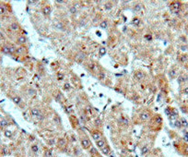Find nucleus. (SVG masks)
Returning a JSON list of instances; mask_svg holds the SVG:
<instances>
[{
	"label": "nucleus",
	"instance_id": "obj_1",
	"mask_svg": "<svg viewBox=\"0 0 188 157\" xmlns=\"http://www.w3.org/2000/svg\"><path fill=\"white\" fill-rule=\"evenodd\" d=\"M174 146L177 148L178 152L184 155V156H188V142H185L184 140L178 142L177 143H174Z\"/></svg>",
	"mask_w": 188,
	"mask_h": 157
},
{
	"label": "nucleus",
	"instance_id": "obj_2",
	"mask_svg": "<svg viewBox=\"0 0 188 157\" xmlns=\"http://www.w3.org/2000/svg\"><path fill=\"white\" fill-rule=\"evenodd\" d=\"M165 113H166V115L168 116V117H169L170 120L174 121V120H176L177 118H179L178 111H177V109L174 108V107H171V106L167 107V108L165 109Z\"/></svg>",
	"mask_w": 188,
	"mask_h": 157
},
{
	"label": "nucleus",
	"instance_id": "obj_3",
	"mask_svg": "<svg viewBox=\"0 0 188 157\" xmlns=\"http://www.w3.org/2000/svg\"><path fill=\"white\" fill-rule=\"evenodd\" d=\"M183 8V4L180 0H173L171 4H170V9L172 10V12H173L174 14H178L181 12Z\"/></svg>",
	"mask_w": 188,
	"mask_h": 157
},
{
	"label": "nucleus",
	"instance_id": "obj_4",
	"mask_svg": "<svg viewBox=\"0 0 188 157\" xmlns=\"http://www.w3.org/2000/svg\"><path fill=\"white\" fill-rule=\"evenodd\" d=\"M177 81L180 85H186L188 83V72L180 73L177 77Z\"/></svg>",
	"mask_w": 188,
	"mask_h": 157
},
{
	"label": "nucleus",
	"instance_id": "obj_5",
	"mask_svg": "<svg viewBox=\"0 0 188 157\" xmlns=\"http://www.w3.org/2000/svg\"><path fill=\"white\" fill-rule=\"evenodd\" d=\"M31 115L32 117H35V118H37L38 120H43V119H44V116L42 115L41 110L38 109V108H32V109L31 110Z\"/></svg>",
	"mask_w": 188,
	"mask_h": 157
},
{
	"label": "nucleus",
	"instance_id": "obj_6",
	"mask_svg": "<svg viewBox=\"0 0 188 157\" xmlns=\"http://www.w3.org/2000/svg\"><path fill=\"white\" fill-rule=\"evenodd\" d=\"M179 74H180V73H179V70H178L177 68H175V67L171 68V69L169 70V71H168V76H169V78H171V79L176 78L178 77Z\"/></svg>",
	"mask_w": 188,
	"mask_h": 157
},
{
	"label": "nucleus",
	"instance_id": "obj_7",
	"mask_svg": "<svg viewBox=\"0 0 188 157\" xmlns=\"http://www.w3.org/2000/svg\"><path fill=\"white\" fill-rule=\"evenodd\" d=\"M177 60H178V62H179L181 65L185 66L188 62V55H186V53H181V54H179L178 57H177Z\"/></svg>",
	"mask_w": 188,
	"mask_h": 157
},
{
	"label": "nucleus",
	"instance_id": "obj_8",
	"mask_svg": "<svg viewBox=\"0 0 188 157\" xmlns=\"http://www.w3.org/2000/svg\"><path fill=\"white\" fill-rule=\"evenodd\" d=\"M151 117V113L149 111H143L142 113H140L139 115V120L142 121V122H145V121H148Z\"/></svg>",
	"mask_w": 188,
	"mask_h": 157
},
{
	"label": "nucleus",
	"instance_id": "obj_9",
	"mask_svg": "<svg viewBox=\"0 0 188 157\" xmlns=\"http://www.w3.org/2000/svg\"><path fill=\"white\" fill-rule=\"evenodd\" d=\"M90 135H91V138H92L95 142H97V141H99L100 139L102 138V133L99 129H94V130H92V131L90 132Z\"/></svg>",
	"mask_w": 188,
	"mask_h": 157
},
{
	"label": "nucleus",
	"instance_id": "obj_10",
	"mask_svg": "<svg viewBox=\"0 0 188 157\" xmlns=\"http://www.w3.org/2000/svg\"><path fill=\"white\" fill-rule=\"evenodd\" d=\"M80 142H81V146H82L84 149H86V150H88V149H90V148L91 147V142H90V141L89 140L88 137L82 138L81 141H80Z\"/></svg>",
	"mask_w": 188,
	"mask_h": 157
},
{
	"label": "nucleus",
	"instance_id": "obj_11",
	"mask_svg": "<svg viewBox=\"0 0 188 157\" xmlns=\"http://www.w3.org/2000/svg\"><path fill=\"white\" fill-rule=\"evenodd\" d=\"M16 43L19 45H23L27 43V38L26 36L22 35V34H19L17 37H16Z\"/></svg>",
	"mask_w": 188,
	"mask_h": 157
},
{
	"label": "nucleus",
	"instance_id": "obj_12",
	"mask_svg": "<svg viewBox=\"0 0 188 157\" xmlns=\"http://www.w3.org/2000/svg\"><path fill=\"white\" fill-rule=\"evenodd\" d=\"M85 58H86L85 54H83L82 52H79V53H77V54L76 55V57H75V61L77 62V63H82V62L85 60Z\"/></svg>",
	"mask_w": 188,
	"mask_h": 157
},
{
	"label": "nucleus",
	"instance_id": "obj_13",
	"mask_svg": "<svg viewBox=\"0 0 188 157\" xmlns=\"http://www.w3.org/2000/svg\"><path fill=\"white\" fill-rule=\"evenodd\" d=\"M42 12H43V14H44L45 17H48V16L51 14V12H52V7H51V6H49V5L44 6L43 7V9H42Z\"/></svg>",
	"mask_w": 188,
	"mask_h": 157
},
{
	"label": "nucleus",
	"instance_id": "obj_14",
	"mask_svg": "<svg viewBox=\"0 0 188 157\" xmlns=\"http://www.w3.org/2000/svg\"><path fill=\"white\" fill-rule=\"evenodd\" d=\"M106 145V140L104 138H102L100 139L99 141L96 142V146L99 148V149H102V147H104Z\"/></svg>",
	"mask_w": 188,
	"mask_h": 157
},
{
	"label": "nucleus",
	"instance_id": "obj_15",
	"mask_svg": "<svg viewBox=\"0 0 188 157\" xmlns=\"http://www.w3.org/2000/svg\"><path fill=\"white\" fill-rule=\"evenodd\" d=\"M101 150V153L102 154V155H109L110 154H111V148H110V146L109 145H105L104 147H102V149H100Z\"/></svg>",
	"mask_w": 188,
	"mask_h": 157
},
{
	"label": "nucleus",
	"instance_id": "obj_16",
	"mask_svg": "<svg viewBox=\"0 0 188 157\" xmlns=\"http://www.w3.org/2000/svg\"><path fill=\"white\" fill-rule=\"evenodd\" d=\"M56 143H57V146H58L59 148H63V147H65V144H66L65 139V138H59V139L57 140Z\"/></svg>",
	"mask_w": 188,
	"mask_h": 157
},
{
	"label": "nucleus",
	"instance_id": "obj_17",
	"mask_svg": "<svg viewBox=\"0 0 188 157\" xmlns=\"http://www.w3.org/2000/svg\"><path fill=\"white\" fill-rule=\"evenodd\" d=\"M173 126H174L176 129H183V126H182V122H181V120H180V117L173 121Z\"/></svg>",
	"mask_w": 188,
	"mask_h": 157
},
{
	"label": "nucleus",
	"instance_id": "obj_18",
	"mask_svg": "<svg viewBox=\"0 0 188 157\" xmlns=\"http://www.w3.org/2000/svg\"><path fill=\"white\" fill-rule=\"evenodd\" d=\"M11 99H12V101H13L16 104H20V103L22 102L20 96H19V95H13V96L11 97Z\"/></svg>",
	"mask_w": 188,
	"mask_h": 157
},
{
	"label": "nucleus",
	"instance_id": "obj_19",
	"mask_svg": "<svg viewBox=\"0 0 188 157\" xmlns=\"http://www.w3.org/2000/svg\"><path fill=\"white\" fill-rule=\"evenodd\" d=\"M144 76H145V74L142 71H140V70L136 71V73H135V78H136L137 80H141L142 78H144Z\"/></svg>",
	"mask_w": 188,
	"mask_h": 157
},
{
	"label": "nucleus",
	"instance_id": "obj_20",
	"mask_svg": "<svg viewBox=\"0 0 188 157\" xmlns=\"http://www.w3.org/2000/svg\"><path fill=\"white\" fill-rule=\"evenodd\" d=\"M180 120L182 122V126H183V129H187L188 128V122L187 120L185 118V117H180Z\"/></svg>",
	"mask_w": 188,
	"mask_h": 157
},
{
	"label": "nucleus",
	"instance_id": "obj_21",
	"mask_svg": "<svg viewBox=\"0 0 188 157\" xmlns=\"http://www.w3.org/2000/svg\"><path fill=\"white\" fill-rule=\"evenodd\" d=\"M140 22H141V20H140V19H139L138 17H135V18L132 19V23H133L135 26H138V25L140 24Z\"/></svg>",
	"mask_w": 188,
	"mask_h": 157
},
{
	"label": "nucleus",
	"instance_id": "obj_22",
	"mask_svg": "<svg viewBox=\"0 0 188 157\" xmlns=\"http://www.w3.org/2000/svg\"><path fill=\"white\" fill-rule=\"evenodd\" d=\"M88 69H89L90 70H91V71H94V70H96V65H95L93 62H90V63L88 64Z\"/></svg>",
	"mask_w": 188,
	"mask_h": 157
},
{
	"label": "nucleus",
	"instance_id": "obj_23",
	"mask_svg": "<svg viewBox=\"0 0 188 157\" xmlns=\"http://www.w3.org/2000/svg\"><path fill=\"white\" fill-rule=\"evenodd\" d=\"M31 152L34 154H37L39 152V146L37 144H33L31 145Z\"/></svg>",
	"mask_w": 188,
	"mask_h": 157
},
{
	"label": "nucleus",
	"instance_id": "obj_24",
	"mask_svg": "<svg viewBox=\"0 0 188 157\" xmlns=\"http://www.w3.org/2000/svg\"><path fill=\"white\" fill-rule=\"evenodd\" d=\"M181 92H182L183 94L187 95L188 96V84H186V85H184V87H183V89H182Z\"/></svg>",
	"mask_w": 188,
	"mask_h": 157
},
{
	"label": "nucleus",
	"instance_id": "obj_25",
	"mask_svg": "<svg viewBox=\"0 0 188 157\" xmlns=\"http://www.w3.org/2000/svg\"><path fill=\"white\" fill-rule=\"evenodd\" d=\"M63 88H64V90H65V91H70V90H71V85H70L68 82H65V84L63 85Z\"/></svg>",
	"mask_w": 188,
	"mask_h": 157
},
{
	"label": "nucleus",
	"instance_id": "obj_26",
	"mask_svg": "<svg viewBox=\"0 0 188 157\" xmlns=\"http://www.w3.org/2000/svg\"><path fill=\"white\" fill-rule=\"evenodd\" d=\"M181 110L183 111V113L185 114H187L188 113V104H185L181 106Z\"/></svg>",
	"mask_w": 188,
	"mask_h": 157
},
{
	"label": "nucleus",
	"instance_id": "obj_27",
	"mask_svg": "<svg viewBox=\"0 0 188 157\" xmlns=\"http://www.w3.org/2000/svg\"><path fill=\"white\" fill-rule=\"evenodd\" d=\"M100 26H101V28H102V29H106L107 26H108V22H107V20H102V21L100 23Z\"/></svg>",
	"mask_w": 188,
	"mask_h": 157
},
{
	"label": "nucleus",
	"instance_id": "obj_28",
	"mask_svg": "<svg viewBox=\"0 0 188 157\" xmlns=\"http://www.w3.org/2000/svg\"><path fill=\"white\" fill-rule=\"evenodd\" d=\"M99 54H100V56H104V55L106 54V49H105L104 47H100V49H99Z\"/></svg>",
	"mask_w": 188,
	"mask_h": 157
},
{
	"label": "nucleus",
	"instance_id": "obj_29",
	"mask_svg": "<svg viewBox=\"0 0 188 157\" xmlns=\"http://www.w3.org/2000/svg\"><path fill=\"white\" fill-rule=\"evenodd\" d=\"M52 151L51 150H49V149H47V150H45V152H44V156L45 157H52Z\"/></svg>",
	"mask_w": 188,
	"mask_h": 157
},
{
	"label": "nucleus",
	"instance_id": "obj_30",
	"mask_svg": "<svg viewBox=\"0 0 188 157\" xmlns=\"http://www.w3.org/2000/svg\"><path fill=\"white\" fill-rule=\"evenodd\" d=\"M69 11H70L71 14H76V13L77 12V8H76V7L73 6H71V7L69 8Z\"/></svg>",
	"mask_w": 188,
	"mask_h": 157
},
{
	"label": "nucleus",
	"instance_id": "obj_31",
	"mask_svg": "<svg viewBox=\"0 0 188 157\" xmlns=\"http://www.w3.org/2000/svg\"><path fill=\"white\" fill-rule=\"evenodd\" d=\"M121 121H122V124L124 125V126H128V120H127V118H125V117H122L121 118Z\"/></svg>",
	"mask_w": 188,
	"mask_h": 157
},
{
	"label": "nucleus",
	"instance_id": "obj_32",
	"mask_svg": "<svg viewBox=\"0 0 188 157\" xmlns=\"http://www.w3.org/2000/svg\"><path fill=\"white\" fill-rule=\"evenodd\" d=\"M101 124H102V121H101L99 118H96V119L94 120V125H95V126L100 127V126H101Z\"/></svg>",
	"mask_w": 188,
	"mask_h": 157
},
{
	"label": "nucleus",
	"instance_id": "obj_33",
	"mask_svg": "<svg viewBox=\"0 0 188 157\" xmlns=\"http://www.w3.org/2000/svg\"><path fill=\"white\" fill-rule=\"evenodd\" d=\"M48 144H49L50 146H54V145L56 144V140H49V141H48Z\"/></svg>",
	"mask_w": 188,
	"mask_h": 157
},
{
	"label": "nucleus",
	"instance_id": "obj_34",
	"mask_svg": "<svg viewBox=\"0 0 188 157\" xmlns=\"http://www.w3.org/2000/svg\"><path fill=\"white\" fill-rule=\"evenodd\" d=\"M141 152H142V154H143V155L147 154V153L148 152V146H144V147L142 148Z\"/></svg>",
	"mask_w": 188,
	"mask_h": 157
},
{
	"label": "nucleus",
	"instance_id": "obj_35",
	"mask_svg": "<svg viewBox=\"0 0 188 157\" xmlns=\"http://www.w3.org/2000/svg\"><path fill=\"white\" fill-rule=\"evenodd\" d=\"M0 125H1V127H6L7 125H8V123H7V121L6 120H2L1 121V123H0Z\"/></svg>",
	"mask_w": 188,
	"mask_h": 157
},
{
	"label": "nucleus",
	"instance_id": "obj_36",
	"mask_svg": "<svg viewBox=\"0 0 188 157\" xmlns=\"http://www.w3.org/2000/svg\"><path fill=\"white\" fill-rule=\"evenodd\" d=\"M39 0H28V4L29 5H35L38 3Z\"/></svg>",
	"mask_w": 188,
	"mask_h": 157
},
{
	"label": "nucleus",
	"instance_id": "obj_37",
	"mask_svg": "<svg viewBox=\"0 0 188 157\" xmlns=\"http://www.w3.org/2000/svg\"><path fill=\"white\" fill-rule=\"evenodd\" d=\"M5 135H6V137L10 138V137L12 136V133H11V131H9V130H6V131H5Z\"/></svg>",
	"mask_w": 188,
	"mask_h": 157
},
{
	"label": "nucleus",
	"instance_id": "obj_38",
	"mask_svg": "<svg viewBox=\"0 0 188 157\" xmlns=\"http://www.w3.org/2000/svg\"><path fill=\"white\" fill-rule=\"evenodd\" d=\"M104 78H105L104 73H103V72H100V73H99V78H100V79H104Z\"/></svg>",
	"mask_w": 188,
	"mask_h": 157
},
{
	"label": "nucleus",
	"instance_id": "obj_39",
	"mask_svg": "<svg viewBox=\"0 0 188 157\" xmlns=\"http://www.w3.org/2000/svg\"><path fill=\"white\" fill-rule=\"evenodd\" d=\"M140 9H141V6H140L139 4L136 5V6H135V10H136V11H139Z\"/></svg>",
	"mask_w": 188,
	"mask_h": 157
},
{
	"label": "nucleus",
	"instance_id": "obj_40",
	"mask_svg": "<svg viewBox=\"0 0 188 157\" xmlns=\"http://www.w3.org/2000/svg\"><path fill=\"white\" fill-rule=\"evenodd\" d=\"M63 78H64V75H63L62 73H58V74H57V78H58L59 80H62Z\"/></svg>",
	"mask_w": 188,
	"mask_h": 157
},
{
	"label": "nucleus",
	"instance_id": "obj_41",
	"mask_svg": "<svg viewBox=\"0 0 188 157\" xmlns=\"http://www.w3.org/2000/svg\"><path fill=\"white\" fill-rule=\"evenodd\" d=\"M106 8L107 9H111L112 8V4L111 3H107L106 4Z\"/></svg>",
	"mask_w": 188,
	"mask_h": 157
},
{
	"label": "nucleus",
	"instance_id": "obj_42",
	"mask_svg": "<svg viewBox=\"0 0 188 157\" xmlns=\"http://www.w3.org/2000/svg\"><path fill=\"white\" fill-rule=\"evenodd\" d=\"M65 0H56V4H64Z\"/></svg>",
	"mask_w": 188,
	"mask_h": 157
},
{
	"label": "nucleus",
	"instance_id": "obj_43",
	"mask_svg": "<svg viewBox=\"0 0 188 157\" xmlns=\"http://www.w3.org/2000/svg\"><path fill=\"white\" fill-rule=\"evenodd\" d=\"M145 38H146V39H148V41H150V40L152 39V38H151V35H148H148H146V36H145Z\"/></svg>",
	"mask_w": 188,
	"mask_h": 157
},
{
	"label": "nucleus",
	"instance_id": "obj_44",
	"mask_svg": "<svg viewBox=\"0 0 188 157\" xmlns=\"http://www.w3.org/2000/svg\"><path fill=\"white\" fill-rule=\"evenodd\" d=\"M185 68H186V71H187V72H188V62H187V63H186V65H185Z\"/></svg>",
	"mask_w": 188,
	"mask_h": 157
},
{
	"label": "nucleus",
	"instance_id": "obj_45",
	"mask_svg": "<svg viewBox=\"0 0 188 157\" xmlns=\"http://www.w3.org/2000/svg\"><path fill=\"white\" fill-rule=\"evenodd\" d=\"M149 1H154V0H149Z\"/></svg>",
	"mask_w": 188,
	"mask_h": 157
}]
</instances>
